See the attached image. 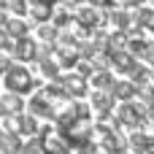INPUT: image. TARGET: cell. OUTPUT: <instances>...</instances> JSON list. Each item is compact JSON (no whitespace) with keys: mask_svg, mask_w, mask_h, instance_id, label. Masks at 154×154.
<instances>
[{"mask_svg":"<svg viewBox=\"0 0 154 154\" xmlns=\"http://www.w3.org/2000/svg\"><path fill=\"white\" fill-rule=\"evenodd\" d=\"M8 87H11V89H24V87H27L24 73H11V76H8Z\"/></svg>","mask_w":154,"mask_h":154,"instance_id":"cell-1","label":"cell"},{"mask_svg":"<svg viewBox=\"0 0 154 154\" xmlns=\"http://www.w3.org/2000/svg\"><path fill=\"white\" fill-rule=\"evenodd\" d=\"M22 154H49L43 146H38V143H27L24 149H22Z\"/></svg>","mask_w":154,"mask_h":154,"instance_id":"cell-2","label":"cell"},{"mask_svg":"<svg viewBox=\"0 0 154 154\" xmlns=\"http://www.w3.org/2000/svg\"><path fill=\"white\" fill-rule=\"evenodd\" d=\"M0 154H8V143H5V138L0 135Z\"/></svg>","mask_w":154,"mask_h":154,"instance_id":"cell-3","label":"cell"}]
</instances>
